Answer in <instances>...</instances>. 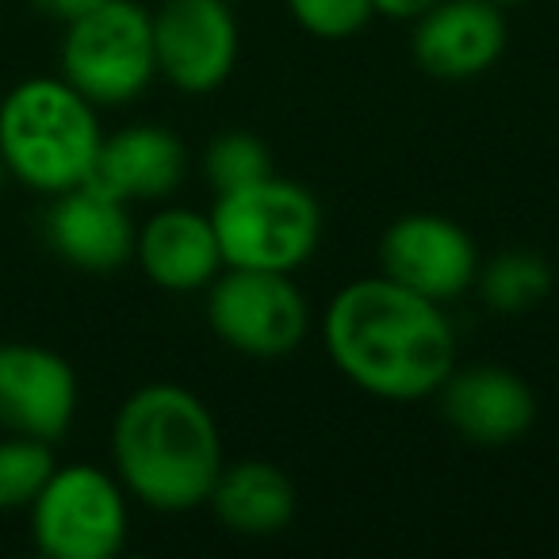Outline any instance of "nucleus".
<instances>
[{"instance_id": "nucleus-1", "label": "nucleus", "mask_w": 559, "mask_h": 559, "mask_svg": "<svg viewBox=\"0 0 559 559\" xmlns=\"http://www.w3.org/2000/svg\"><path fill=\"white\" fill-rule=\"evenodd\" d=\"M322 342L345 380L388 403L433 399L456 368V330L444 304L383 272L353 280L330 299Z\"/></svg>"}, {"instance_id": "nucleus-2", "label": "nucleus", "mask_w": 559, "mask_h": 559, "mask_svg": "<svg viewBox=\"0 0 559 559\" xmlns=\"http://www.w3.org/2000/svg\"><path fill=\"white\" fill-rule=\"evenodd\" d=\"M223 464L218 421L195 391L146 383L119 403L111 421V472L139 506L154 513L200 510Z\"/></svg>"}, {"instance_id": "nucleus-3", "label": "nucleus", "mask_w": 559, "mask_h": 559, "mask_svg": "<svg viewBox=\"0 0 559 559\" xmlns=\"http://www.w3.org/2000/svg\"><path fill=\"white\" fill-rule=\"evenodd\" d=\"M100 108L66 78H27L0 100V157L39 195L85 185L100 154Z\"/></svg>"}, {"instance_id": "nucleus-4", "label": "nucleus", "mask_w": 559, "mask_h": 559, "mask_svg": "<svg viewBox=\"0 0 559 559\" xmlns=\"http://www.w3.org/2000/svg\"><path fill=\"white\" fill-rule=\"evenodd\" d=\"M211 223L223 269L296 272L319 253L322 203L307 185L269 173L230 192H215Z\"/></svg>"}, {"instance_id": "nucleus-5", "label": "nucleus", "mask_w": 559, "mask_h": 559, "mask_svg": "<svg viewBox=\"0 0 559 559\" xmlns=\"http://www.w3.org/2000/svg\"><path fill=\"white\" fill-rule=\"evenodd\" d=\"M58 78H66L96 108H123L157 78L154 20L134 0H108L70 20L58 47Z\"/></svg>"}, {"instance_id": "nucleus-6", "label": "nucleus", "mask_w": 559, "mask_h": 559, "mask_svg": "<svg viewBox=\"0 0 559 559\" xmlns=\"http://www.w3.org/2000/svg\"><path fill=\"white\" fill-rule=\"evenodd\" d=\"M35 548L47 559H111L127 548L131 495L116 472L96 464H58L27 506Z\"/></svg>"}, {"instance_id": "nucleus-7", "label": "nucleus", "mask_w": 559, "mask_h": 559, "mask_svg": "<svg viewBox=\"0 0 559 559\" xmlns=\"http://www.w3.org/2000/svg\"><path fill=\"white\" fill-rule=\"evenodd\" d=\"M207 326L249 360H280L304 345L311 304L292 272L223 269L207 284Z\"/></svg>"}, {"instance_id": "nucleus-8", "label": "nucleus", "mask_w": 559, "mask_h": 559, "mask_svg": "<svg viewBox=\"0 0 559 559\" xmlns=\"http://www.w3.org/2000/svg\"><path fill=\"white\" fill-rule=\"evenodd\" d=\"M479 246L449 215L437 211H411L399 215L380 238V272L403 288L452 304L467 296L479 276Z\"/></svg>"}, {"instance_id": "nucleus-9", "label": "nucleus", "mask_w": 559, "mask_h": 559, "mask_svg": "<svg viewBox=\"0 0 559 559\" xmlns=\"http://www.w3.org/2000/svg\"><path fill=\"white\" fill-rule=\"evenodd\" d=\"M154 20L157 78L188 96L215 93L238 62V20L230 0H165Z\"/></svg>"}, {"instance_id": "nucleus-10", "label": "nucleus", "mask_w": 559, "mask_h": 559, "mask_svg": "<svg viewBox=\"0 0 559 559\" xmlns=\"http://www.w3.org/2000/svg\"><path fill=\"white\" fill-rule=\"evenodd\" d=\"M81 383L62 353L32 342H0V429L62 441L78 418Z\"/></svg>"}, {"instance_id": "nucleus-11", "label": "nucleus", "mask_w": 559, "mask_h": 559, "mask_svg": "<svg viewBox=\"0 0 559 559\" xmlns=\"http://www.w3.org/2000/svg\"><path fill=\"white\" fill-rule=\"evenodd\" d=\"M437 406L444 426L479 449L521 441L536 421V391L502 365L452 368L449 380L437 388Z\"/></svg>"}, {"instance_id": "nucleus-12", "label": "nucleus", "mask_w": 559, "mask_h": 559, "mask_svg": "<svg viewBox=\"0 0 559 559\" xmlns=\"http://www.w3.org/2000/svg\"><path fill=\"white\" fill-rule=\"evenodd\" d=\"M506 9L490 0H441L414 20L411 55L437 81H472L506 55Z\"/></svg>"}, {"instance_id": "nucleus-13", "label": "nucleus", "mask_w": 559, "mask_h": 559, "mask_svg": "<svg viewBox=\"0 0 559 559\" xmlns=\"http://www.w3.org/2000/svg\"><path fill=\"white\" fill-rule=\"evenodd\" d=\"M43 234L58 261L81 272H116L134 261L139 226L131 223V203L85 180L70 192L50 195Z\"/></svg>"}, {"instance_id": "nucleus-14", "label": "nucleus", "mask_w": 559, "mask_h": 559, "mask_svg": "<svg viewBox=\"0 0 559 559\" xmlns=\"http://www.w3.org/2000/svg\"><path fill=\"white\" fill-rule=\"evenodd\" d=\"M134 261L142 276L173 296L207 292L223 272V249L211 215L192 207H162L134 234Z\"/></svg>"}, {"instance_id": "nucleus-15", "label": "nucleus", "mask_w": 559, "mask_h": 559, "mask_svg": "<svg viewBox=\"0 0 559 559\" xmlns=\"http://www.w3.org/2000/svg\"><path fill=\"white\" fill-rule=\"evenodd\" d=\"M188 177V150L169 127L134 123L104 134L93 165V185L123 203H157Z\"/></svg>"}, {"instance_id": "nucleus-16", "label": "nucleus", "mask_w": 559, "mask_h": 559, "mask_svg": "<svg viewBox=\"0 0 559 559\" xmlns=\"http://www.w3.org/2000/svg\"><path fill=\"white\" fill-rule=\"evenodd\" d=\"M207 506L234 536H276L296 521L299 495L292 475L272 460H234L223 464Z\"/></svg>"}, {"instance_id": "nucleus-17", "label": "nucleus", "mask_w": 559, "mask_h": 559, "mask_svg": "<svg viewBox=\"0 0 559 559\" xmlns=\"http://www.w3.org/2000/svg\"><path fill=\"white\" fill-rule=\"evenodd\" d=\"M475 292L495 314H521L551 292V269L533 249H506L479 264Z\"/></svg>"}, {"instance_id": "nucleus-18", "label": "nucleus", "mask_w": 559, "mask_h": 559, "mask_svg": "<svg viewBox=\"0 0 559 559\" xmlns=\"http://www.w3.org/2000/svg\"><path fill=\"white\" fill-rule=\"evenodd\" d=\"M55 444L39 437H0V513H27L55 475Z\"/></svg>"}, {"instance_id": "nucleus-19", "label": "nucleus", "mask_w": 559, "mask_h": 559, "mask_svg": "<svg viewBox=\"0 0 559 559\" xmlns=\"http://www.w3.org/2000/svg\"><path fill=\"white\" fill-rule=\"evenodd\" d=\"M272 173V154L257 134L249 131H223L203 150V177L215 192H230L249 180H261Z\"/></svg>"}, {"instance_id": "nucleus-20", "label": "nucleus", "mask_w": 559, "mask_h": 559, "mask_svg": "<svg viewBox=\"0 0 559 559\" xmlns=\"http://www.w3.org/2000/svg\"><path fill=\"white\" fill-rule=\"evenodd\" d=\"M288 12L307 35L326 43L353 39L376 16L372 0H288Z\"/></svg>"}, {"instance_id": "nucleus-21", "label": "nucleus", "mask_w": 559, "mask_h": 559, "mask_svg": "<svg viewBox=\"0 0 559 559\" xmlns=\"http://www.w3.org/2000/svg\"><path fill=\"white\" fill-rule=\"evenodd\" d=\"M100 4H108V0H32V9L39 12V16L55 20V24H70V20L85 16V12L100 9Z\"/></svg>"}, {"instance_id": "nucleus-22", "label": "nucleus", "mask_w": 559, "mask_h": 559, "mask_svg": "<svg viewBox=\"0 0 559 559\" xmlns=\"http://www.w3.org/2000/svg\"><path fill=\"white\" fill-rule=\"evenodd\" d=\"M433 4H441V0H372L376 16L399 20V24H414V20L426 16Z\"/></svg>"}, {"instance_id": "nucleus-23", "label": "nucleus", "mask_w": 559, "mask_h": 559, "mask_svg": "<svg viewBox=\"0 0 559 559\" xmlns=\"http://www.w3.org/2000/svg\"><path fill=\"white\" fill-rule=\"evenodd\" d=\"M4 185H9V169H4V157H0V192H4Z\"/></svg>"}, {"instance_id": "nucleus-24", "label": "nucleus", "mask_w": 559, "mask_h": 559, "mask_svg": "<svg viewBox=\"0 0 559 559\" xmlns=\"http://www.w3.org/2000/svg\"><path fill=\"white\" fill-rule=\"evenodd\" d=\"M490 4H498V9H513V4H525V0H490Z\"/></svg>"}]
</instances>
